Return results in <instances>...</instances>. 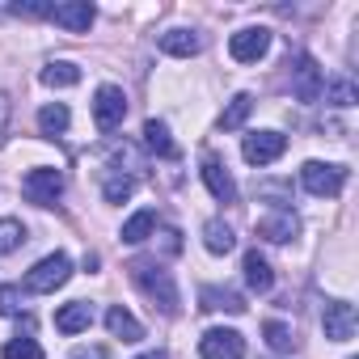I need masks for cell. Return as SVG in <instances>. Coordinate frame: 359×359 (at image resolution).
Wrapping results in <instances>:
<instances>
[{
	"mask_svg": "<svg viewBox=\"0 0 359 359\" xmlns=\"http://www.w3.org/2000/svg\"><path fill=\"white\" fill-rule=\"evenodd\" d=\"M203 245H208L212 254H233L237 237H233V229H229L224 220H208V224H203Z\"/></svg>",
	"mask_w": 359,
	"mask_h": 359,
	"instance_id": "obj_22",
	"label": "cell"
},
{
	"mask_svg": "<svg viewBox=\"0 0 359 359\" xmlns=\"http://www.w3.org/2000/svg\"><path fill=\"white\" fill-rule=\"evenodd\" d=\"M152 229H156V216H152V212H135V216L123 224V241H127V245H140V241L152 237Z\"/></svg>",
	"mask_w": 359,
	"mask_h": 359,
	"instance_id": "obj_26",
	"label": "cell"
},
{
	"mask_svg": "<svg viewBox=\"0 0 359 359\" xmlns=\"http://www.w3.org/2000/svg\"><path fill=\"white\" fill-rule=\"evenodd\" d=\"M254 233H258L262 241H271V245H287V241L300 233V220H296L292 212H271V216H262V220L254 224Z\"/></svg>",
	"mask_w": 359,
	"mask_h": 359,
	"instance_id": "obj_13",
	"label": "cell"
},
{
	"mask_svg": "<svg viewBox=\"0 0 359 359\" xmlns=\"http://www.w3.org/2000/svg\"><path fill=\"white\" fill-rule=\"evenodd\" d=\"M93 325V304L89 300H68L64 309H55V330L60 334H85Z\"/></svg>",
	"mask_w": 359,
	"mask_h": 359,
	"instance_id": "obj_14",
	"label": "cell"
},
{
	"mask_svg": "<svg viewBox=\"0 0 359 359\" xmlns=\"http://www.w3.org/2000/svg\"><path fill=\"white\" fill-rule=\"evenodd\" d=\"M229 51H233V60H237V64H258V60L271 51V30H262V26L237 30V34L229 39Z\"/></svg>",
	"mask_w": 359,
	"mask_h": 359,
	"instance_id": "obj_8",
	"label": "cell"
},
{
	"mask_svg": "<svg viewBox=\"0 0 359 359\" xmlns=\"http://www.w3.org/2000/svg\"><path fill=\"white\" fill-rule=\"evenodd\" d=\"M26 241V229H22V220H0V258H5V254H13L18 245Z\"/></svg>",
	"mask_w": 359,
	"mask_h": 359,
	"instance_id": "obj_27",
	"label": "cell"
},
{
	"mask_svg": "<svg viewBox=\"0 0 359 359\" xmlns=\"http://www.w3.org/2000/svg\"><path fill=\"white\" fill-rule=\"evenodd\" d=\"M131 279H135V287L165 313V317H173L177 313V304H182V300H177V283H173V275L161 266V262H148V258H135L131 266Z\"/></svg>",
	"mask_w": 359,
	"mask_h": 359,
	"instance_id": "obj_1",
	"label": "cell"
},
{
	"mask_svg": "<svg viewBox=\"0 0 359 359\" xmlns=\"http://www.w3.org/2000/svg\"><path fill=\"white\" fill-rule=\"evenodd\" d=\"M106 330H110L114 338H123V342H140V338H144V325H140L123 304H114V309L106 313Z\"/></svg>",
	"mask_w": 359,
	"mask_h": 359,
	"instance_id": "obj_17",
	"label": "cell"
},
{
	"mask_svg": "<svg viewBox=\"0 0 359 359\" xmlns=\"http://www.w3.org/2000/svg\"><path fill=\"white\" fill-rule=\"evenodd\" d=\"M144 144H148V152H156V156H177V144L169 140V127L161 123V118H148L144 123Z\"/></svg>",
	"mask_w": 359,
	"mask_h": 359,
	"instance_id": "obj_19",
	"label": "cell"
},
{
	"mask_svg": "<svg viewBox=\"0 0 359 359\" xmlns=\"http://www.w3.org/2000/svg\"><path fill=\"white\" fill-rule=\"evenodd\" d=\"M199 355L203 359H241L245 355V338L237 334V330H208L203 338H199Z\"/></svg>",
	"mask_w": 359,
	"mask_h": 359,
	"instance_id": "obj_9",
	"label": "cell"
},
{
	"mask_svg": "<svg viewBox=\"0 0 359 359\" xmlns=\"http://www.w3.org/2000/svg\"><path fill=\"white\" fill-rule=\"evenodd\" d=\"M135 359H169L165 351H144V355H135Z\"/></svg>",
	"mask_w": 359,
	"mask_h": 359,
	"instance_id": "obj_34",
	"label": "cell"
},
{
	"mask_svg": "<svg viewBox=\"0 0 359 359\" xmlns=\"http://www.w3.org/2000/svg\"><path fill=\"white\" fill-rule=\"evenodd\" d=\"M292 93L300 102H317L321 97V68H317L313 55H296V64H292Z\"/></svg>",
	"mask_w": 359,
	"mask_h": 359,
	"instance_id": "obj_12",
	"label": "cell"
},
{
	"mask_svg": "<svg viewBox=\"0 0 359 359\" xmlns=\"http://www.w3.org/2000/svg\"><path fill=\"white\" fill-rule=\"evenodd\" d=\"M287 152V135L283 131H254V135H245V144H241V156L250 161V165H271V161H279Z\"/></svg>",
	"mask_w": 359,
	"mask_h": 359,
	"instance_id": "obj_6",
	"label": "cell"
},
{
	"mask_svg": "<svg viewBox=\"0 0 359 359\" xmlns=\"http://www.w3.org/2000/svg\"><path fill=\"white\" fill-rule=\"evenodd\" d=\"M68 279H72V258H68V254H47V258H39V262L30 266V275H26V292L47 296V292L64 287Z\"/></svg>",
	"mask_w": 359,
	"mask_h": 359,
	"instance_id": "obj_2",
	"label": "cell"
},
{
	"mask_svg": "<svg viewBox=\"0 0 359 359\" xmlns=\"http://www.w3.org/2000/svg\"><path fill=\"white\" fill-rule=\"evenodd\" d=\"M9 13H18V18H47V13H51V5H39V0H26V5H13Z\"/></svg>",
	"mask_w": 359,
	"mask_h": 359,
	"instance_id": "obj_31",
	"label": "cell"
},
{
	"mask_svg": "<svg viewBox=\"0 0 359 359\" xmlns=\"http://www.w3.org/2000/svg\"><path fill=\"white\" fill-rule=\"evenodd\" d=\"M5 359H43V346H39V338H13V342H5V351H0Z\"/></svg>",
	"mask_w": 359,
	"mask_h": 359,
	"instance_id": "obj_28",
	"label": "cell"
},
{
	"mask_svg": "<svg viewBox=\"0 0 359 359\" xmlns=\"http://www.w3.org/2000/svg\"><path fill=\"white\" fill-rule=\"evenodd\" d=\"M123 118H127V93L118 85H102L93 93V123L102 131H114V127H123Z\"/></svg>",
	"mask_w": 359,
	"mask_h": 359,
	"instance_id": "obj_5",
	"label": "cell"
},
{
	"mask_svg": "<svg viewBox=\"0 0 359 359\" xmlns=\"http://www.w3.org/2000/svg\"><path fill=\"white\" fill-rule=\"evenodd\" d=\"M300 187L317 199H334L342 187H346V169L342 165H325V161H309L300 169Z\"/></svg>",
	"mask_w": 359,
	"mask_h": 359,
	"instance_id": "obj_3",
	"label": "cell"
},
{
	"mask_svg": "<svg viewBox=\"0 0 359 359\" xmlns=\"http://www.w3.org/2000/svg\"><path fill=\"white\" fill-rule=\"evenodd\" d=\"M321 325H325V338H330V342H351L355 330H359L355 304H346V300H330L325 313H321Z\"/></svg>",
	"mask_w": 359,
	"mask_h": 359,
	"instance_id": "obj_7",
	"label": "cell"
},
{
	"mask_svg": "<svg viewBox=\"0 0 359 359\" xmlns=\"http://www.w3.org/2000/svg\"><path fill=\"white\" fill-rule=\"evenodd\" d=\"M55 26H64L68 34H85L89 26H93V18H97V9L89 5V0H64V5H51V13H47Z\"/></svg>",
	"mask_w": 359,
	"mask_h": 359,
	"instance_id": "obj_10",
	"label": "cell"
},
{
	"mask_svg": "<svg viewBox=\"0 0 359 359\" xmlns=\"http://www.w3.org/2000/svg\"><path fill=\"white\" fill-rule=\"evenodd\" d=\"M250 110H254V97H250V93H237V97L224 106V114H220V127H224V131H237V127L250 118Z\"/></svg>",
	"mask_w": 359,
	"mask_h": 359,
	"instance_id": "obj_25",
	"label": "cell"
},
{
	"mask_svg": "<svg viewBox=\"0 0 359 359\" xmlns=\"http://www.w3.org/2000/svg\"><path fill=\"white\" fill-rule=\"evenodd\" d=\"M5 131H9V97L0 93V144H5Z\"/></svg>",
	"mask_w": 359,
	"mask_h": 359,
	"instance_id": "obj_33",
	"label": "cell"
},
{
	"mask_svg": "<svg viewBox=\"0 0 359 359\" xmlns=\"http://www.w3.org/2000/svg\"><path fill=\"white\" fill-rule=\"evenodd\" d=\"M22 313V287H0V317H18Z\"/></svg>",
	"mask_w": 359,
	"mask_h": 359,
	"instance_id": "obj_30",
	"label": "cell"
},
{
	"mask_svg": "<svg viewBox=\"0 0 359 359\" xmlns=\"http://www.w3.org/2000/svg\"><path fill=\"white\" fill-rule=\"evenodd\" d=\"M76 81H81V68H76L72 60H55V64L43 68V85H51V89H68V85H76Z\"/></svg>",
	"mask_w": 359,
	"mask_h": 359,
	"instance_id": "obj_23",
	"label": "cell"
},
{
	"mask_svg": "<svg viewBox=\"0 0 359 359\" xmlns=\"http://www.w3.org/2000/svg\"><path fill=\"white\" fill-rule=\"evenodd\" d=\"M161 51L165 55H177V60H191V55L203 51V39L195 30H165L161 34Z\"/></svg>",
	"mask_w": 359,
	"mask_h": 359,
	"instance_id": "obj_15",
	"label": "cell"
},
{
	"mask_svg": "<svg viewBox=\"0 0 359 359\" xmlns=\"http://www.w3.org/2000/svg\"><path fill=\"white\" fill-rule=\"evenodd\" d=\"M68 123H72V114H68V106H64V102H51V106H43V110H39V131H43L47 140L64 135V131H68Z\"/></svg>",
	"mask_w": 359,
	"mask_h": 359,
	"instance_id": "obj_18",
	"label": "cell"
},
{
	"mask_svg": "<svg viewBox=\"0 0 359 359\" xmlns=\"http://www.w3.org/2000/svg\"><path fill=\"white\" fill-rule=\"evenodd\" d=\"M203 182H208V191L220 199V203H237V182H233V173H229V165L216 156V152H208L203 156Z\"/></svg>",
	"mask_w": 359,
	"mask_h": 359,
	"instance_id": "obj_11",
	"label": "cell"
},
{
	"mask_svg": "<svg viewBox=\"0 0 359 359\" xmlns=\"http://www.w3.org/2000/svg\"><path fill=\"white\" fill-rule=\"evenodd\" d=\"M321 93H325L330 106H355V102H359V89H355V81H346V76L321 81Z\"/></svg>",
	"mask_w": 359,
	"mask_h": 359,
	"instance_id": "obj_21",
	"label": "cell"
},
{
	"mask_svg": "<svg viewBox=\"0 0 359 359\" xmlns=\"http://www.w3.org/2000/svg\"><path fill=\"white\" fill-rule=\"evenodd\" d=\"M68 359H110V351L106 346H76Z\"/></svg>",
	"mask_w": 359,
	"mask_h": 359,
	"instance_id": "obj_32",
	"label": "cell"
},
{
	"mask_svg": "<svg viewBox=\"0 0 359 359\" xmlns=\"http://www.w3.org/2000/svg\"><path fill=\"white\" fill-rule=\"evenodd\" d=\"M131 191H135V177H106V187H102V195H106V203H123V199H131Z\"/></svg>",
	"mask_w": 359,
	"mask_h": 359,
	"instance_id": "obj_29",
	"label": "cell"
},
{
	"mask_svg": "<svg viewBox=\"0 0 359 359\" xmlns=\"http://www.w3.org/2000/svg\"><path fill=\"white\" fill-rule=\"evenodd\" d=\"M22 195H26L30 203H39V208H51V203L64 195V173L51 169V165L30 169V173L22 177Z\"/></svg>",
	"mask_w": 359,
	"mask_h": 359,
	"instance_id": "obj_4",
	"label": "cell"
},
{
	"mask_svg": "<svg viewBox=\"0 0 359 359\" xmlns=\"http://www.w3.org/2000/svg\"><path fill=\"white\" fill-rule=\"evenodd\" d=\"M262 334H266V346H271L275 355H292V351H296V334H292L287 321H266Z\"/></svg>",
	"mask_w": 359,
	"mask_h": 359,
	"instance_id": "obj_24",
	"label": "cell"
},
{
	"mask_svg": "<svg viewBox=\"0 0 359 359\" xmlns=\"http://www.w3.org/2000/svg\"><path fill=\"white\" fill-rule=\"evenodd\" d=\"M199 300H203V309H212V313H245V300H241L237 292H229V287H203Z\"/></svg>",
	"mask_w": 359,
	"mask_h": 359,
	"instance_id": "obj_20",
	"label": "cell"
},
{
	"mask_svg": "<svg viewBox=\"0 0 359 359\" xmlns=\"http://www.w3.org/2000/svg\"><path fill=\"white\" fill-rule=\"evenodd\" d=\"M241 271H245V283H250L254 292H271V287H275V271H271V262H266L258 250H250V254H245Z\"/></svg>",
	"mask_w": 359,
	"mask_h": 359,
	"instance_id": "obj_16",
	"label": "cell"
}]
</instances>
